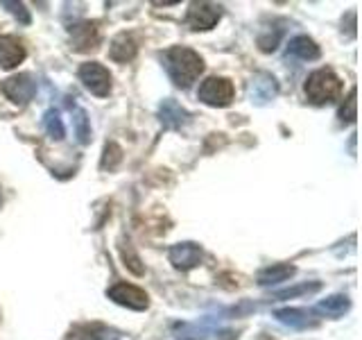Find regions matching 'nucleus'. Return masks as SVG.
<instances>
[{
    "label": "nucleus",
    "instance_id": "f8f14e48",
    "mask_svg": "<svg viewBox=\"0 0 362 340\" xmlns=\"http://www.w3.org/2000/svg\"><path fill=\"white\" fill-rule=\"evenodd\" d=\"M158 116H161L163 128H168V130H181L190 120V113L184 107H181L177 100H173V98H168V100L161 102Z\"/></svg>",
    "mask_w": 362,
    "mask_h": 340
},
{
    "label": "nucleus",
    "instance_id": "ddd939ff",
    "mask_svg": "<svg viewBox=\"0 0 362 340\" xmlns=\"http://www.w3.org/2000/svg\"><path fill=\"white\" fill-rule=\"evenodd\" d=\"M281 324H288L292 329H313L320 324V317H315L310 309H281L274 313Z\"/></svg>",
    "mask_w": 362,
    "mask_h": 340
},
{
    "label": "nucleus",
    "instance_id": "5701e85b",
    "mask_svg": "<svg viewBox=\"0 0 362 340\" xmlns=\"http://www.w3.org/2000/svg\"><path fill=\"white\" fill-rule=\"evenodd\" d=\"M120 159H122V150L116 145V143H107V147H105V157H102V168H109V170H113L118 164H120Z\"/></svg>",
    "mask_w": 362,
    "mask_h": 340
},
{
    "label": "nucleus",
    "instance_id": "0eeeda50",
    "mask_svg": "<svg viewBox=\"0 0 362 340\" xmlns=\"http://www.w3.org/2000/svg\"><path fill=\"white\" fill-rule=\"evenodd\" d=\"M247 94H249V100H252L254 105H267L269 100L276 98L279 84L269 73H256L252 77V82H249Z\"/></svg>",
    "mask_w": 362,
    "mask_h": 340
},
{
    "label": "nucleus",
    "instance_id": "393cba45",
    "mask_svg": "<svg viewBox=\"0 0 362 340\" xmlns=\"http://www.w3.org/2000/svg\"><path fill=\"white\" fill-rule=\"evenodd\" d=\"M339 120L342 123H354L356 120V89H351L346 98V105L339 109Z\"/></svg>",
    "mask_w": 362,
    "mask_h": 340
},
{
    "label": "nucleus",
    "instance_id": "4be33fe9",
    "mask_svg": "<svg viewBox=\"0 0 362 340\" xmlns=\"http://www.w3.org/2000/svg\"><path fill=\"white\" fill-rule=\"evenodd\" d=\"M317 290H322V283L320 281H313V283H301V286H294L288 290H281L274 295V300H292V298H299V295H313Z\"/></svg>",
    "mask_w": 362,
    "mask_h": 340
},
{
    "label": "nucleus",
    "instance_id": "b1692460",
    "mask_svg": "<svg viewBox=\"0 0 362 340\" xmlns=\"http://www.w3.org/2000/svg\"><path fill=\"white\" fill-rule=\"evenodd\" d=\"M120 254H122V259H124V266H127L134 275H143V266H141V259L134 254V249H132V245L127 243V247L124 245H120Z\"/></svg>",
    "mask_w": 362,
    "mask_h": 340
},
{
    "label": "nucleus",
    "instance_id": "a211bd4d",
    "mask_svg": "<svg viewBox=\"0 0 362 340\" xmlns=\"http://www.w3.org/2000/svg\"><path fill=\"white\" fill-rule=\"evenodd\" d=\"M288 52L305 62H313L320 57V48H317V43L310 37H294L288 45Z\"/></svg>",
    "mask_w": 362,
    "mask_h": 340
},
{
    "label": "nucleus",
    "instance_id": "bb28decb",
    "mask_svg": "<svg viewBox=\"0 0 362 340\" xmlns=\"http://www.w3.org/2000/svg\"><path fill=\"white\" fill-rule=\"evenodd\" d=\"M0 204H3V193H0Z\"/></svg>",
    "mask_w": 362,
    "mask_h": 340
},
{
    "label": "nucleus",
    "instance_id": "4468645a",
    "mask_svg": "<svg viewBox=\"0 0 362 340\" xmlns=\"http://www.w3.org/2000/svg\"><path fill=\"white\" fill-rule=\"evenodd\" d=\"M25 60V45H23L16 37H0V66L3 68H14Z\"/></svg>",
    "mask_w": 362,
    "mask_h": 340
},
{
    "label": "nucleus",
    "instance_id": "6e6552de",
    "mask_svg": "<svg viewBox=\"0 0 362 340\" xmlns=\"http://www.w3.org/2000/svg\"><path fill=\"white\" fill-rule=\"evenodd\" d=\"M222 16V9L218 5H211V3H192L188 9V26L192 30H211L215 23L220 21Z\"/></svg>",
    "mask_w": 362,
    "mask_h": 340
},
{
    "label": "nucleus",
    "instance_id": "f3484780",
    "mask_svg": "<svg viewBox=\"0 0 362 340\" xmlns=\"http://www.w3.org/2000/svg\"><path fill=\"white\" fill-rule=\"evenodd\" d=\"M109 55H111L113 62L127 64V62H132L134 57H136V41L129 37V34H118V37L111 41Z\"/></svg>",
    "mask_w": 362,
    "mask_h": 340
},
{
    "label": "nucleus",
    "instance_id": "6ab92c4d",
    "mask_svg": "<svg viewBox=\"0 0 362 340\" xmlns=\"http://www.w3.org/2000/svg\"><path fill=\"white\" fill-rule=\"evenodd\" d=\"M349 309H351V302H349L346 295H331V298H326L317 304V311L328 315V317H339V315H344Z\"/></svg>",
    "mask_w": 362,
    "mask_h": 340
},
{
    "label": "nucleus",
    "instance_id": "f03ea898",
    "mask_svg": "<svg viewBox=\"0 0 362 340\" xmlns=\"http://www.w3.org/2000/svg\"><path fill=\"white\" fill-rule=\"evenodd\" d=\"M339 91H342V82L331 68H320V71L310 73L308 82H305V96L313 105L333 102L339 96Z\"/></svg>",
    "mask_w": 362,
    "mask_h": 340
},
{
    "label": "nucleus",
    "instance_id": "1a4fd4ad",
    "mask_svg": "<svg viewBox=\"0 0 362 340\" xmlns=\"http://www.w3.org/2000/svg\"><path fill=\"white\" fill-rule=\"evenodd\" d=\"M170 264H173L175 268L179 270H190V268H195L199 266V261H202V247L195 245V243H177L170 247Z\"/></svg>",
    "mask_w": 362,
    "mask_h": 340
},
{
    "label": "nucleus",
    "instance_id": "423d86ee",
    "mask_svg": "<svg viewBox=\"0 0 362 340\" xmlns=\"http://www.w3.org/2000/svg\"><path fill=\"white\" fill-rule=\"evenodd\" d=\"M109 300H113L120 306H127V309H134V311H145L147 306H150V298H147V293L132 286V283H116V286H111L107 290Z\"/></svg>",
    "mask_w": 362,
    "mask_h": 340
},
{
    "label": "nucleus",
    "instance_id": "7ed1b4c3",
    "mask_svg": "<svg viewBox=\"0 0 362 340\" xmlns=\"http://www.w3.org/2000/svg\"><path fill=\"white\" fill-rule=\"evenodd\" d=\"M197 98L209 107H226L233 100V84L226 77H209L199 84Z\"/></svg>",
    "mask_w": 362,
    "mask_h": 340
},
{
    "label": "nucleus",
    "instance_id": "dca6fc26",
    "mask_svg": "<svg viewBox=\"0 0 362 340\" xmlns=\"http://www.w3.org/2000/svg\"><path fill=\"white\" fill-rule=\"evenodd\" d=\"M294 272H297V268L290 266V264H274V266L260 270L256 281L260 283V286H276V283L290 279Z\"/></svg>",
    "mask_w": 362,
    "mask_h": 340
},
{
    "label": "nucleus",
    "instance_id": "20e7f679",
    "mask_svg": "<svg viewBox=\"0 0 362 340\" xmlns=\"http://www.w3.org/2000/svg\"><path fill=\"white\" fill-rule=\"evenodd\" d=\"M79 79L84 82V86L98 98H107L111 94V75L102 64L88 62L79 66Z\"/></svg>",
    "mask_w": 362,
    "mask_h": 340
},
{
    "label": "nucleus",
    "instance_id": "2eb2a0df",
    "mask_svg": "<svg viewBox=\"0 0 362 340\" xmlns=\"http://www.w3.org/2000/svg\"><path fill=\"white\" fill-rule=\"evenodd\" d=\"M120 334L116 329H109L105 324H84L71 332L68 340H118Z\"/></svg>",
    "mask_w": 362,
    "mask_h": 340
},
{
    "label": "nucleus",
    "instance_id": "a878e982",
    "mask_svg": "<svg viewBox=\"0 0 362 340\" xmlns=\"http://www.w3.org/2000/svg\"><path fill=\"white\" fill-rule=\"evenodd\" d=\"M0 5H3L5 9H9L21 23H25V26L30 23V14H28V9H25V5H23V3H11V0H3Z\"/></svg>",
    "mask_w": 362,
    "mask_h": 340
},
{
    "label": "nucleus",
    "instance_id": "f257e3e1",
    "mask_svg": "<svg viewBox=\"0 0 362 340\" xmlns=\"http://www.w3.org/2000/svg\"><path fill=\"white\" fill-rule=\"evenodd\" d=\"M165 68L177 86L188 89L202 75L204 62L195 50L186 48V45H175L165 52Z\"/></svg>",
    "mask_w": 362,
    "mask_h": 340
},
{
    "label": "nucleus",
    "instance_id": "412c9836",
    "mask_svg": "<svg viewBox=\"0 0 362 340\" xmlns=\"http://www.w3.org/2000/svg\"><path fill=\"white\" fill-rule=\"evenodd\" d=\"M73 128L77 134L79 143H88L90 141V125H88V113L84 109H75L73 111Z\"/></svg>",
    "mask_w": 362,
    "mask_h": 340
},
{
    "label": "nucleus",
    "instance_id": "9d476101",
    "mask_svg": "<svg viewBox=\"0 0 362 340\" xmlns=\"http://www.w3.org/2000/svg\"><path fill=\"white\" fill-rule=\"evenodd\" d=\"M218 324H220V317H202V322L177 324L175 338L177 340H204L218 329Z\"/></svg>",
    "mask_w": 362,
    "mask_h": 340
},
{
    "label": "nucleus",
    "instance_id": "39448f33",
    "mask_svg": "<svg viewBox=\"0 0 362 340\" xmlns=\"http://www.w3.org/2000/svg\"><path fill=\"white\" fill-rule=\"evenodd\" d=\"M3 94L14 102V105L23 107L28 105V102L34 98L37 94V82L32 79V75L28 73H21V75H14L3 82Z\"/></svg>",
    "mask_w": 362,
    "mask_h": 340
},
{
    "label": "nucleus",
    "instance_id": "aec40b11",
    "mask_svg": "<svg viewBox=\"0 0 362 340\" xmlns=\"http://www.w3.org/2000/svg\"><path fill=\"white\" fill-rule=\"evenodd\" d=\"M43 128H45V132H48L54 141H62L64 134H66L64 123H62L59 113H57L54 109H48V111L43 113Z\"/></svg>",
    "mask_w": 362,
    "mask_h": 340
},
{
    "label": "nucleus",
    "instance_id": "9b49d317",
    "mask_svg": "<svg viewBox=\"0 0 362 340\" xmlns=\"http://www.w3.org/2000/svg\"><path fill=\"white\" fill-rule=\"evenodd\" d=\"M71 43L73 50L77 52H86V50H95L100 43V34L95 23H79L71 30Z\"/></svg>",
    "mask_w": 362,
    "mask_h": 340
}]
</instances>
